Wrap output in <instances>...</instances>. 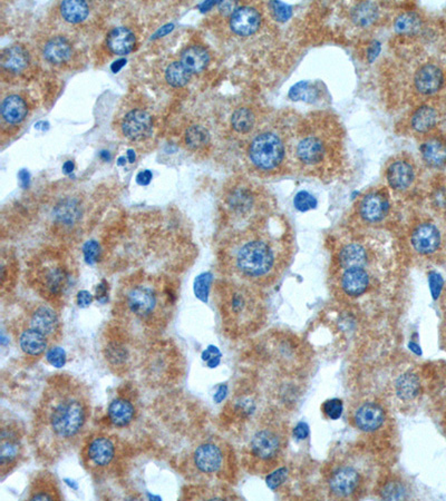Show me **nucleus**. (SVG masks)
Here are the masks:
<instances>
[{"mask_svg":"<svg viewBox=\"0 0 446 501\" xmlns=\"http://www.w3.org/2000/svg\"><path fill=\"white\" fill-rule=\"evenodd\" d=\"M423 159L432 167H441L446 164V145L441 141L432 138L421 146Z\"/></svg>","mask_w":446,"mask_h":501,"instance_id":"nucleus-37","label":"nucleus"},{"mask_svg":"<svg viewBox=\"0 0 446 501\" xmlns=\"http://www.w3.org/2000/svg\"><path fill=\"white\" fill-rule=\"evenodd\" d=\"M72 45L66 38L61 36L52 38L44 48L45 58L54 65L64 64L72 57Z\"/></svg>","mask_w":446,"mask_h":501,"instance_id":"nucleus-31","label":"nucleus"},{"mask_svg":"<svg viewBox=\"0 0 446 501\" xmlns=\"http://www.w3.org/2000/svg\"><path fill=\"white\" fill-rule=\"evenodd\" d=\"M223 270L234 280L261 287L276 278L278 249L266 236L243 233L223 249Z\"/></svg>","mask_w":446,"mask_h":501,"instance_id":"nucleus-3","label":"nucleus"},{"mask_svg":"<svg viewBox=\"0 0 446 501\" xmlns=\"http://www.w3.org/2000/svg\"><path fill=\"white\" fill-rule=\"evenodd\" d=\"M232 130L240 135L251 133L257 124V115L249 107H240L234 111L231 116Z\"/></svg>","mask_w":446,"mask_h":501,"instance_id":"nucleus-38","label":"nucleus"},{"mask_svg":"<svg viewBox=\"0 0 446 501\" xmlns=\"http://www.w3.org/2000/svg\"><path fill=\"white\" fill-rule=\"evenodd\" d=\"M422 385L418 376L413 372H405L396 378L394 392L402 402H412L420 395Z\"/></svg>","mask_w":446,"mask_h":501,"instance_id":"nucleus-28","label":"nucleus"},{"mask_svg":"<svg viewBox=\"0 0 446 501\" xmlns=\"http://www.w3.org/2000/svg\"><path fill=\"white\" fill-rule=\"evenodd\" d=\"M370 276L365 268L344 270L340 278V287L348 297H359L368 291Z\"/></svg>","mask_w":446,"mask_h":501,"instance_id":"nucleus-26","label":"nucleus"},{"mask_svg":"<svg viewBox=\"0 0 446 501\" xmlns=\"http://www.w3.org/2000/svg\"><path fill=\"white\" fill-rule=\"evenodd\" d=\"M231 451L220 438H205L188 454L184 468L186 475L198 483H207L229 474Z\"/></svg>","mask_w":446,"mask_h":501,"instance_id":"nucleus-10","label":"nucleus"},{"mask_svg":"<svg viewBox=\"0 0 446 501\" xmlns=\"http://www.w3.org/2000/svg\"><path fill=\"white\" fill-rule=\"evenodd\" d=\"M210 61V56L205 48L201 46H191L181 54V63L191 74L201 73L207 68Z\"/></svg>","mask_w":446,"mask_h":501,"instance_id":"nucleus-33","label":"nucleus"},{"mask_svg":"<svg viewBox=\"0 0 446 501\" xmlns=\"http://www.w3.org/2000/svg\"><path fill=\"white\" fill-rule=\"evenodd\" d=\"M57 309L47 302L32 303L25 309L22 320L36 331L44 334L52 345H57L63 337V324Z\"/></svg>","mask_w":446,"mask_h":501,"instance_id":"nucleus-14","label":"nucleus"},{"mask_svg":"<svg viewBox=\"0 0 446 501\" xmlns=\"http://www.w3.org/2000/svg\"><path fill=\"white\" fill-rule=\"evenodd\" d=\"M28 500H61L59 480L49 471H40L34 476L28 490Z\"/></svg>","mask_w":446,"mask_h":501,"instance_id":"nucleus-20","label":"nucleus"},{"mask_svg":"<svg viewBox=\"0 0 446 501\" xmlns=\"http://www.w3.org/2000/svg\"><path fill=\"white\" fill-rule=\"evenodd\" d=\"M13 333L19 349L30 358H40L53 347L44 334L27 326L22 318L13 326Z\"/></svg>","mask_w":446,"mask_h":501,"instance_id":"nucleus-17","label":"nucleus"},{"mask_svg":"<svg viewBox=\"0 0 446 501\" xmlns=\"http://www.w3.org/2000/svg\"><path fill=\"white\" fill-rule=\"evenodd\" d=\"M170 282L159 276H131L117 292L116 323L135 337H153L167 328L176 305Z\"/></svg>","mask_w":446,"mask_h":501,"instance_id":"nucleus-2","label":"nucleus"},{"mask_svg":"<svg viewBox=\"0 0 446 501\" xmlns=\"http://www.w3.org/2000/svg\"><path fill=\"white\" fill-rule=\"evenodd\" d=\"M128 161H130V163H134V161H135V154H134L133 149H128Z\"/></svg>","mask_w":446,"mask_h":501,"instance_id":"nucleus-61","label":"nucleus"},{"mask_svg":"<svg viewBox=\"0 0 446 501\" xmlns=\"http://www.w3.org/2000/svg\"><path fill=\"white\" fill-rule=\"evenodd\" d=\"M83 253H84L86 262L90 263V264H93V263H95L97 259H99L100 245H97L95 241L88 242V243L84 245Z\"/></svg>","mask_w":446,"mask_h":501,"instance_id":"nucleus-51","label":"nucleus"},{"mask_svg":"<svg viewBox=\"0 0 446 501\" xmlns=\"http://www.w3.org/2000/svg\"><path fill=\"white\" fill-rule=\"evenodd\" d=\"M191 75L181 61H174L169 65L165 70V78L167 82L174 87L186 86L191 80Z\"/></svg>","mask_w":446,"mask_h":501,"instance_id":"nucleus-42","label":"nucleus"},{"mask_svg":"<svg viewBox=\"0 0 446 501\" xmlns=\"http://www.w3.org/2000/svg\"><path fill=\"white\" fill-rule=\"evenodd\" d=\"M120 458V443L109 433H93L83 443V464L96 477H105L114 471Z\"/></svg>","mask_w":446,"mask_h":501,"instance_id":"nucleus-12","label":"nucleus"},{"mask_svg":"<svg viewBox=\"0 0 446 501\" xmlns=\"http://www.w3.org/2000/svg\"><path fill=\"white\" fill-rule=\"evenodd\" d=\"M263 16L253 6H241L231 13L230 28L234 34L248 37L260 30Z\"/></svg>","mask_w":446,"mask_h":501,"instance_id":"nucleus-23","label":"nucleus"},{"mask_svg":"<svg viewBox=\"0 0 446 501\" xmlns=\"http://www.w3.org/2000/svg\"><path fill=\"white\" fill-rule=\"evenodd\" d=\"M421 18L414 13H402L395 20V30L402 35H413L421 30Z\"/></svg>","mask_w":446,"mask_h":501,"instance_id":"nucleus-44","label":"nucleus"},{"mask_svg":"<svg viewBox=\"0 0 446 501\" xmlns=\"http://www.w3.org/2000/svg\"><path fill=\"white\" fill-rule=\"evenodd\" d=\"M290 99L313 103L319 97V90L311 82H299L290 90Z\"/></svg>","mask_w":446,"mask_h":501,"instance_id":"nucleus-45","label":"nucleus"},{"mask_svg":"<svg viewBox=\"0 0 446 501\" xmlns=\"http://www.w3.org/2000/svg\"><path fill=\"white\" fill-rule=\"evenodd\" d=\"M0 111L6 123L17 125L25 120L28 109L22 97H19L18 95H11L4 99Z\"/></svg>","mask_w":446,"mask_h":501,"instance_id":"nucleus-36","label":"nucleus"},{"mask_svg":"<svg viewBox=\"0 0 446 501\" xmlns=\"http://www.w3.org/2000/svg\"><path fill=\"white\" fill-rule=\"evenodd\" d=\"M348 419L355 429L366 435H376L385 429L388 414L385 406L375 399H361L349 407Z\"/></svg>","mask_w":446,"mask_h":501,"instance_id":"nucleus-13","label":"nucleus"},{"mask_svg":"<svg viewBox=\"0 0 446 501\" xmlns=\"http://www.w3.org/2000/svg\"><path fill=\"white\" fill-rule=\"evenodd\" d=\"M257 194L251 186L239 184L227 194L226 204L231 214L238 218H247L255 211Z\"/></svg>","mask_w":446,"mask_h":501,"instance_id":"nucleus-19","label":"nucleus"},{"mask_svg":"<svg viewBox=\"0 0 446 501\" xmlns=\"http://www.w3.org/2000/svg\"><path fill=\"white\" fill-rule=\"evenodd\" d=\"M392 64L394 66L390 68L392 74L388 80L395 84V90H399V97L405 101L411 93L420 96L433 95L443 85V70L433 63L426 61L418 64L414 61L412 64L406 55Z\"/></svg>","mask_w":446,"mask_h":501,"instance_id":"nucleus-9","label":"nucleus"},{"mask_svg":"<svg viewBox=\"0 0 446 501\" xmlns=\"http://www.w3.org/2000/svg\"><path fill=\"white\" fill-rule=\"evenodd\" d=\"M269 7H270L272 16L278 22H287L288 19L291 17V7L286 5V4L280 3V1H272V3L269 4Z\"/></svg>","mask_w":446,"mask_h":501,"instance_id":"nucleus-49","label":"nucleus"},{"mask_svg":"<svg viewBox=\"0 0 446 501\" xmlns=\"http://www.w3.org/2000/svg\"><path fill=\"white\" fill-rule=\"evenodd\" d=\"M28 64H30V56L23 46H11L6 48L1 54V65L8 72L15 74L24 72Z\"/></svg>","mask_w":446,"mask_h":501,"instance_id":"nucleus-34","label":"nucleus"},{"mask_svg":"<svg viewBox=\"0 0 446 501\" xmlns=\"http://www.w3.org/2000/svg\"><path fill=\"white\" fill-rule=\"evenodd\" d=\"M325 487L330 498L356 500L373 485L374 467L363 452H351L334 458L324 474Z\"/></svg>","mask_w":446,"mask_h":501,"instance_id":"nucleus-6","label":"nucleus"},{"mask_svg":"<svg viewBox=\"0 0 446 501\" xmlns=\"http://www.w3.org/2000/svg\"><path fill=\"white\" fill-rule=\"evenodd\" d=\"M107 45L116 55H128L135 46V36L128 28L117 27L109 32Z\"/></svg>","mask_w":446,"mask_h":501,"instance_id":"nucleus-32","label":"nucleus"},{"mask_svg":"<svg viewBox=\"0 0 446 501\" xmlns=\"http://www.w3.org/2000/svg\"><path fill=\"white\" fill-rule=\"evenodd\" d=\"M390 199L384 191H373L359 203V215L365 222L375 224L386 218L390 211Z\"/></svg>","mask_w":446,"mask_h":501,"instance_id":"nucleus-21","label":"nucleus"},{"mask_svg":"<svg viewBox=\"0 0 446 501\" xmlns=\"http://www.w3.org/2000/svg\"><path fill=\"white\" fill-rule=\"evenodd\" d=\"M438 111L430 105H422L413 111L409 125L416 133L424 134L434 128L438 123Z\"/></svg>","mask_w":446,"mask_h":501,"instance_id":"nucleus-35","label":"nucleus"},{"mask_svg":"<svg viewBox=\"0 0 446 501\" xmlns=\"http://www.w3.org/2000/svg\"><path fill=\"white\" fill-rule=\"evenodd\" d=\"M73 170H74V163H73L72 161H67L64 166H63V171H64V173H66V174H69V173L73 172Z\"/></svg>","mask_w":446,"mask_h":501,"instance_id":"nucleus-60","label":"nucleus"},{"mask_svg":"<svg viewBox=\"0 0 446 501\" xmlns=\"http://www.w3.org/2000/svg\"><path fill=\"white\" fill-rule=\"evenodd\" d=\"M445 428H446V414H445Z\"/></svg>","mask_w":446,"mask_h":501,"instance_id":"nucleus-62","label":"nucleus"},{"mask_svg":"<svg viewBox=\"0 0 446 501\" xmlns=\"http://www.w3.org/2000/svg\"><path fill=\"white\" fill-rule=\"evenodd\" d=\"M343 401L339 399H330L323 404V412L330 420L339 419L343 414Z\"/></svg>","mask_w":446,"mask_h":501,"instance_id":"nucleus-47","label":"nucleus"},{"mask_svg":"<svg viewBox=\"0 0 446 501\" xmlns=\"http://www.w3.org/2000/svg\"><path fill=\"white\" fill-rule=\"evenodd\" d=\"M308 426L305 423H299L295 429V435L298 439H306L308 435Z\"/></svg>","mask_w":446,"mask_h":501,"instance_id":"nucleus-57","label":"nucleus"},{"mask_svg":"<svg viewBox=\"0 0 446 501\" xmlns=\"http://www.w3.org/2000/svg\"><path fill=\"white\" fill-rule=\"evenodd\" d=\"M125 64H126L125 59H119V61H115L114 64L112 65V70L114 73H117Z\"/></svg>","mask_w":446,"mask_h":501,"instance_id":"nucleus-58","label":"nucleus"},{"mask_svg":"<svg viewBox=\"0 0 446 501\" xmlns=\"http://www.w3.org/2000/svg\"><path fill=\"white\" fill-rule=\"evenodd\" d=\"M103 347L104 358L117 373L125 372L133 361L134 337L116 323Z\"/></svg>","mask_w":446,"mask_h":501,"instance_id":"nucleus-16","label":"nucleus"},{"mask_svg":"<svg viewBox=\"0 0 446 501\" xmlns=\"http://www.w3.org/2000/svg\"><path fill=\"white\" fill-rule=\"evenodd\" d=\"M151 180L152 173L150 171H143V172L138 173V178H136V180H138V183L140 185H147L151 182Z\"/></svg>","mask_w":446,"mask_h":501,"instance_id":"nucleus-56","label":"nucleus"},{"mask_svg":"<svg viewBox=\"0 0 446 501\" xmlns=\"http://www.w3.org/2000/svg\"><path fill=\"white\" fill-rule=\"evenodd\" d=\"M289 441V429L275 418L259 420L248 438L243 462L255 474L272 472L284 457Z\"/></svg>","mask_w":446,"mask_h":501,"instance_id":"nucleus-7","label":"nucleus"},{"mask_svg":"<svg viewBox=\"0 0 446 501\" xmlns=\"http://www.w3.org/2000/svg\"><path fill=\"white\" fill-rule=\"evenodd\" d=\"M223 329L232 337H243L259 329L265 318V303L257 287L228 278L215 287Z\"/></svg>","mask_w":446,"mask_h":501,"instance_id":"nucleus-4","label":"nucleus"},{"mask_svg":"<svg viewBox=\"0 0 446 501\" xmlns=\"http://www.w3.org/2000/svg\"><path fill=\"white\" fill-rule=\"evenodd\" d=\"M92 400L88 387L69 374L48 381L35 409L32 443L44 462H56L74 449L88 431Z\"/></svg>","mask_w":446,"mask_h":501,"instance_id":"nucleus-1","label":"nucleus"},{"mask_svg":"<svg viewBox=\"0 0 446 501\" xmlns=\"http://www.w3.org/2000/svg\"><path fill=\"white\" fill-rule=\"evenodd\" d=\"M211 281H212V278H211V274L209 273L202 274V276H198L197 280H195L194 290H195V295L201 300H207Z\"/></svg>","mask_w":446,"mask_h":501,"instance_id":"nucleus-50","label":"nucleus"},{"mask_svg":"<svg viewBox=\"0 0 446 501\" xmlns=\"http://www.w3.org/2000/svg\"><path fill=\"white\" fill-rule=\"evenodd\" d=\"M294 204L298 211L308 212L316 207L317 199L309 192L301 191L296 195Z\"/></svg>","mask_w":446,"mask_h":501,"instance_id":"nucleus-46","label":"nucleus"},{"mask_svg":"<svg viewBox=\"0 0 446 501\" xmlns=\"http://www.w3.org/2000/svg\"><path fill=\"white\" fill-rule=\"evenodd\" d=\"M121 132L128 141L136 143L146 141L153 133L151 115L143 109L128 111L121 123Z\"/></svg>","mask_w":446,"mask_h":501,"instance_id":"nucleus-18","label":"nucleus"},{"mask_svg":"<svg viewBox=\"0 0 446 501\" xmlns=\"http://www.w3.org/2000/svg\"><path fill=\"white\" fill-rule=\"evenodd\" d=\"M378 485V496L385 500H403L409 497V487L399 476L390 475L380 483Z\"/></svg>","mask_w":446,"mask_h":501,"instance_id":"nucleus-30","label":"nucleus"},{"mask_svg":"<svg viewBox=\"0 0 446 501\" xmlns=\"http://www.w3.org/2000/svg\"><path fill=\"white\" fill-rule=\"evenodd\" d=\"M368 263V254L364 245L359 243H351L340 249L338 254V264L342 270L348 268H365Z\"/></svg>","mask_w":446,"mask_h":501,"instance_id":"nucleus-29","label":"nucleus"},{"mask_svg":"<svg viewBox=\"0 0 446 501\" xmlns=\"http://www.w3.org/2000/svg\"><path fill=\"white\" fill-rule=\"evenodd\" d=\"M96 297L100 302H104L107 301V284L105 282H102L100 284L99 287L96 289Z\"/></svg>","mask_w":446,"mask_h":501,"instance_id":"nucleus-55","label":"nucleus"},{"mask_svg":"<svg viewBox=\"0 0 446 501\" xmlns=\"http://www.w3.org/2000/svg\"><path fill=\"white\" fill-rule=\"evenodd\" d=\"M19 178H20V182H22L23 186L24 187H26L27 185H28V178H30V175H28V173L25 172V171H22V172L19 173Z\"/></svg>","mask_w":446,"mask_h":501,"instance_id":"nucleus-59","label":"nucleus"},{"mask_svg":"<svg viewBox=\"0 0 446 501\" xmlns=\"http://www.w3.org/2000/svg\"><path fill=\"white\" fill-rule=\"evenodd\" d=\"M287 476V470L284 468L279 469L278 471L271 472L270 475L267 478V483L269 487L272 489H276L280 483H284Z\"/></svg>","mask_w":446,"mask_h":501,"instance_id":"nucleus-52","label":"nucleus"},{"mask_svg":"<svg viewBox=\"0 0 446 501\" xmlns=\"http://www.w3.org/2000/svg\"><path fill=\"white\" fill-rule=\"evenodd\" d=\"M17 266L11 257H3L1 262V295L5 297L7 293H11L16 282Z\"/></svg>","mask_w":446,"mask_h":501,"instance_id":"nucleus-43","label":"nucleus"},{"mask_svg":"<svg viewBox=\"0 0 446 501\" xmlns=\"http://www.w3.org/2000/svg\"><path fill=\"white\" fill-rule=\"evenodd\" d=\"M284 130H266L255 135L248 146V159L255 170L275 172L284 164L287 157V138Z\"/></svg>","mask_w":446,"mask_h":501,"instance_id":"nucleus-11","label":"nucleus"},{"mask_svg":"<svg viewBox=\"0 0 446 501\" xmlns=\"http://www.w3.org/2000/svg\"><path fill=\"white\" fill-rule=\"evenodd\" d=\"M411 245L418 254H432L441 245V233L434 224L423 223L413 231Z\"/></svg>","mask_w":446,"mask_h":501,"instance_id":"nucleus-24","label":"nucleus"},{"mask_svg":"<svg viewBox=\"0 0 446 501\" xmlns=\"http://www.w3.org/2000/svg\"><path fill=\"white\" fill-rule=\"evenodd\" d=\"M378 5L375 3L357 4L351 11V18L361 27H368L378 19Z\"/></svg>","mask_w":446,"mask_h":501,"instance_id":"nucleus-41","label":"nucleus"},{"mask_svg":"<svg viewBox=\"0 0 446 501\" xmlns=\"http://www.w3.org/2000/svg\"><path fill=\"white\" fill-rule=\"evenodd\" d=\"M430 284L432 295H433V297L436 299L438 295H440V292H441L442 284H443L441 276L436 273H432V276H430Z\"/></svg>","mask_w":446,"mask_h":501,"instance_id":"nucleus-53","label":"nucleus"},{"mask_svg":"<svg viewBox=\"0 0 446 501\" xmlns=\"http://www.w3.org/2000/svg\"><path fill=\"white\" fill-rule=\"evenodd\" d=\"M296 161L308 171L324 170L340 142V125L330 113H313L297 125Z\"/></svg>","mask_w":446,"mask_h":501,"instance_id":"nucleus-5","label":"nucleus"},{"mask_svg":"<svg viewBox=\"0 0 446 501\" xmlns=\"http://www.w3.org/2000/svg\"><path fill=\"white\" fill-rule=\"evenodd\" d=\"M83 214L84 209L78 197H66L61 199L53 210L56 224L64 228H74L80 224Z\"/></svg>","mask_w":446,"mask_h":501,"instance_id":"nucleus-25","label":"nucleus"},{"mask_svg":"<svg viewBox=\"0 0 446 501\" xmlns=\"http://www.w3.org/2000/svg\"><path fill=\"white\" fill-rule=\"evenodd\" d=\"M416 178V171L411 161L405 157L396 159L388 165L386 180L388 185L397 192H405L412 187Z\"/></svg>","mask_w":446,"mask_h":501,"instance_id":"nucleus-22","label":"nucleus"},{"mask_svg":"<svg viewBox=\"0 0 446 501\" xmlns=\"http://www.w3.org/2000/svg\"><path fill=\"white\" fill-rule=\"evenodd\" d=\"M209 130L202 125H191L184 133V143L192 151H200L210 144Z\"/></svg>","mask_w":446,"mask_h":501,"instance_id":"nucleus-40","label":"nucleus"},{"mask_svg":"<svg viewBox=\"0 0 446 501\" xmlns=\"http://www.w3.org/2000/svg\"><path fill=\"white\" fill-rule=\"evenodd\" d=\"M136 408L131 399L117 397L113 399L107 408V418L114 427H128L135 419Z\"/></svg>","mask_w":446,"mask_h":501,"instance_id":"nucleus-27","label":"nucleus"},{"mask_svg":"<svg viewBox=\"0 0 446 501\" xmlns=\"http://www.w3.org/2000/svg\"><path fill=\"white\" fill-rule=\"evenodd\" d=\"M45 357L48 364L55 368H61L66 364V353L61 347H56V345L48 349Z\"/></svg>","mask_w":446,"mask_h":501,"instance_id":"nucleus-48","label":"nucleus"},{"mask_svg":"<svg viewBox=\"0 0 446 501\" xmlns=\"http://www.w3.org/2000/svg\"><path fill=\"white\" fill-rule=\"evenodd\" d=\"M61 13L66 22L78 24L88 18L90 9L85 1L66 0L61 4Z\"/></svg>","mask_w":446,"mask_h":501,"instance_id":"nucleus-39","label":"nucleus"},{"mask_svg":"<svg viewBox=\"0 0 446 501\" xmlns=\"http://www.w3.org/2000/svg\"><path fill=\"white\" fill-rule=\"evenodd\" d=\"M24 431L18 422L3 421L0 433V475L5 477L24 457Z\"/></svg>","mask_w":446,"mask_h":501,"instance_id":"nucleus-15","label":"nucleus"},{"mask_svg":"<svg viewBox=\"0 0 446 501\" xmlns=\"http://www.w3.org/2000/svg\"><path fill=\"white\" fill-rule=\"evenodd\" d=\"M74 280V268L57 254L35 257L27 268L30 287L56 309L64 305Z\"/></svg>","mask_w":446,"mask_h":501,"instance_id":"nucleus-8","label":"nucleus"},{"mask_svg":"<svg viewBox=\"0 0 446 501\" xmlns=\"http://www.w3.org/2000/svg\"><path fill=\"white\" fill-rule=\"evenodd\" d=\"M76 302H78L80 308H86L93 302V295H90V292L86 291V290H82L76 295Z\"/></svg>","mask_w":446,"mask_h":501,"instance_id":"nucleus-54","label":"nucleus"}]
</instances>
